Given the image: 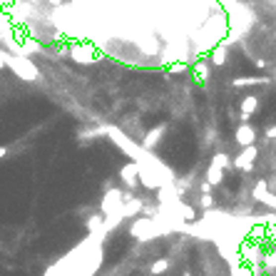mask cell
Masks as SVG:
<instances>
[{
	"instance_id": "6da1fadb",
	"label": "cell",
	"mask_w": 276,
	"mask_h": 276,
	"mask_svg": "<svg viewBox=\"0 0 276 276\" xmlns=\"http://www.w3.org/2000/svg\"><path fill=\"white\" fill-rule=\"evenodd\" d=\"M167 271V261L162 259V261H157L154 266H152V274H164Z\"/></svg>"
}]
</instances>
